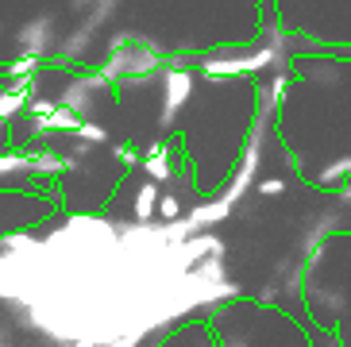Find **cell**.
<instances>
[{
  "mask_svg": "<svg viewBox=\"0 0 351 347\" xmlns=\"http://www.w3.org/2000/svg\"><path fill=\"white\" fill-rule=\"evenodd\" d=\"M162 108H158V128L162 132H170L178 120H182V112H186V104L193 101L197 93V73L186 66V58H174L170 54V66L162 70Z\"/></svg>",
  "mask_w": 351,
  "mask_h": 347,
  "instance_id": "obj_1",
  "label": "cell"
},
{
  "mask_svg": "<svg viewBox=\"0 0 351 347\" xmlns=\"http://www.w3.org/2000/svg\"><path fill=\"white\" fill-rule=\"evenodd\" d=\"M108 89H112V82H104L97 70H89V73H77V77H70L54 101L62 104V108H70V112H77L82 120H93V116H97V101H101Z\"/></svg>",
  "mask_w": 351,
  "mask_h": 347,
  "instance_id": "obj_2",
  "label": "cell"
},
{
  "mask_svg": "<svg viewBox=\"0 0 351 347\" xmlns=\"http://www.w3.org/2000/svg\"><path fill=\"white\" fill-rule=\"evenodd\" d=\"M54 47H58V16L54 12H35L32 20H23L16 27V54L47 58Z\"/></svg>",
  "mask_w": 351,
  "mask_h": 347,
  "instance_id": "obj_3",
  "label": "cell"
},
{
  "mask_svg": "<svg viewBox=\"0 0 351 347\" xmlns=\"http://www.w3.org/2000/svg\"><path fill=\"white\" fill-rule=\"evenodd\" d=\"M301 301L309 305V313L328 328V332H340V320H343V313H348V305H351L348 294L336 289V286H305Z\"/></svg>",
  "mask_w": 351,
  "mask_h": 347,
  "instance_id": "obj_4",
  "label": "cell"
},
{
  "mask_svg": "<svg viewBox=\"0 0 351 347\" xmlns=\"http://www.w3.org/2000/svg\"><path fill=\"white\" fill-rule=\"evenodd\" d=\"M143 174L151 182H158L162 189H178L182 185V170L174 166V147L166 143V139H155V143L143 151Z\"/></svg>",
  "mask_w": 351,
  "mask_h": 347,
  "instance_id": "obj_5",
  "label": "cell"
},
{
  "mask_svg": "<svg viewBox=\"0 0 351 347\" xmlns=\"http://www.w3.org/2000/svg\"><path fill=\"white\" fill-rule=\"evenodd\" d=\"M101 43V31L85 27V23H73V31L58 43V54H54V66H70V62H85L89 51H97Z\"/></svg>",
  "mask_w": 351,
  "mask_h": 347,
  "instance_id": "obj_6",
  "label": "cell"
},
{
  "mask_svg": "<svg viewBox=\"0 0 351 347\" xmlns=\"http://www.w3.org/2000/svg\"><path fill=\"white\" fill-rule=\"evenodd\" d=\"M158 193H162V185L151 182V178L135 189V201H132V220L135 224H151V220L158 216Z\"/></svg>",
  "mask_w": 351,
  "mask_h": 347,
  "instance_id": "obj_7",
  "label": "cell"
},
{
  "mask_svg": "<svg viewBox=\"0 0 351 347\" xmlns=\"http://www.w3.org/2000/svg\"><path fill=\"white\" fill-rule=\"evenodd\" d=\"M27 158H32V178H58V174H66V158L54 147L32 143L27 147Z\"/></svg>",
  "mask_w": 351,
  "mask_h": 347,
  "instance_id": "obj_8",
  "label": "cell"
},
{
  "mask_svg": "<svg viewBox=\"0 0 351 347\" xmlns=\"http://www.w3.org/2000/svg\"><path fill=\"white\" fill-rule=\"evenodd\" d=\"M348 178H351V154H336V158H328L317 174H309V182L320 185V189H336V185L348 182Z\"/></svg>",
  "mask_w": 351,
  "mask_h": 347,
  "instance_id": "obj_9",
  "label": "cell"
},
{
  "mask_svg": "<svg viewBox=\"0 0 351 347\" xmlns=\"http://www.w3.org/2000/svg\"><path fill=\"white\" fill-rule=\"evenodd\" d=\"M39 66L43 58H35V54H16L4 62V82H32V77H39Z\"/></svg>",
  "mask_w": 351,
  "mask_h": 347,
  "instance_id": "obj_10",
  "label": "cell"
},
{
  "mask_svg": "<svg viewBox=\"0 0 351 347\" xmlns=\"http://www.w3.org/2000/svg\"><path fill=\"white\" fill-rule=\"evenodd\" d=\"M186 208H189V204L182 201V193H178V189H162V193H158V216H155V220L174 224V220H182V216H186Z\"/></svg>",
  "mask_w": 351,
  "mask_h": 347,
  "instance_id": "obj_11",
  "label": "cell"
},
{
  "mask_svg": "<svg viewBox=\"0 0 351 347\" xmlns=\"http://www.w3.org/2000/svg\"><path fill=\"white\" fill-rule=\"evenodd\" d=\"M23 178V174H32V158H27V147L23 151H16V147H8V151H0V178Z\"/></svg>",
  "mask_w": 351,
  "mask_h": 347,
  "instance_id": "obj_12",
  "label": "cell"
},
{
  "mask_svg": "<svg viewBox=\"0 0 351 347\" xmlns=\"http://www.w3.org/2000/svg\"><path fill=\"white\" fill-rule=\"evenodd\" d=\"M108 151H112V158L120 163V170H135V166L143 163V151L135 143H108Z\"/></svg>",
  "mask_w": 351,
  "mask_h": 347,
  "instance_id": "obj_13",
  "label": "cell"
},
{
  "mask_svg": "<svg viewBox=\"0 0 351 347\" xmlns=\"http://www.w3.org/2000/svg\"><path fill=\"white\" fill-rule=\"evenodd\" d=\"M73 135H77V139H85V143H97V147L112 143V135H108V128H104V123H97V120H82Z\"/></svg>",
  "mask_w": 351,
  "mask_h": 347,
  "instance_id": "obj_14",
  "label": "cell"
},
{
  "mask_svg": "<svg viewBox=\"0 0 351 347\" xmlns=\"http://www.w3.org/2000/svg\"><path fill=\"white\" fill-rule=\"evenodd\" d=\"M251 193H258L263 201H274V197L286 193V178H278V174H270V178H258Z\"/></svg>",
  "mask_w": 351,
  "mask_h": 347,
  "instance_id": "obj_15",
  "label": "cell"
},
{
  "mask_svg": "<svg viewBox=\"0 0 351 347\" xmlns=\"http://www.w3.org/2000/svg\"><path fill=\"white\" fill-rule=\"evenodd\" d=\"M93 4H97V0H70V4H66V8H70L73 16H85V12L93 8Z\"/></svg>",
  "mask_w": 351,
  "mask_h": 347,
  "instance_id": "obj_16",
  "label": "cell"
},
{
  "mask_svg": "<svg viewBox=\"0 0 351 347\" xmlns=\"http://www.w3.org/2000/svg\"><path fill=\"white\" fill-rule=\"evenodd\" d=\"M220 347H251V339L247 336H228V339H220Z\"/></svg>",
  "mask_w": 351,
  "mask_h": 347,
  "instance_id": "obj_17",
  "label": "cell"
},
{
  "mask_svg": "<svg viewBox=\"0 0 351 347\" xmlns=\"http://www.w3.org/2000/svg\"><path fill=\"white\" fill-rule=\"evenodd\" d=\"M0 147H8V123L0 120Z\"/></svg>",
  "mask_w": 351,
  "mask_h": 347,
  "instance_id": "obj_18",
  "label": "cell"
},
{
  "mask_svg": "<svg viewBox=\"0 0 351 347\" xmlns=\"http://www.w3.org/2000/svg\"><path fill=\"white\" fill-rule=\"evenodd\" d=\"M4 31H8V23H4V20H0V35H4Z\"/></svg>",
  "mask_w": 351,
  "mask_h": 347,
  "instance_id": "obj_19",
  "label": "cell"
}]
</instances>
